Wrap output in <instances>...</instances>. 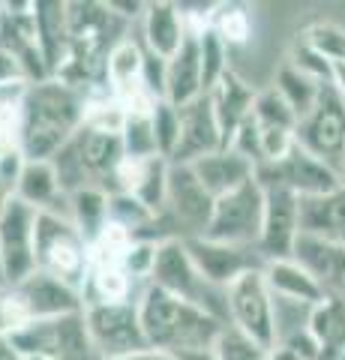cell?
<instances>
[{"label": "cell", "mask_w": 345, "mask_h": 360, "mask_svg": "<svg viewBox=\"0 0 345 360\" xmlns=\"http://www.w3.org/2000/svg\"><path fill=\"white\" fill-rule=\"evenodd\" d=\"M228 42H222L207 25L198 30V51H202V84H204V96L219 84V78L226 75L228 66Z\"/></svg>", "instance_id": "1f68e13d"}, {"label": "cell", "mask_w": 345, "mask_h": 360, "mask_svg": "<svg viewBox=\"0 0 345 360\" xmlns=\"http://www.w3.org/2000/svg\"><path fill=\"white\" fill-rule=\"evenodd\" d=\"M4 148H6V144H0V153H4Z\"/></svg>", "instance_id": "681fc988"}, {"label": "cell", "mask_w": 345, "mask_h": 360, "mask_svg": "<svg viewBox=\"0 0 345 360\" xmlns=\"http://www.w3.org/2000/svg\"><path fill=\"white\" fill-rule=\"evenodd\" d=\"M216 198L193 172V165H169V186H165V219L174 225L177 238H202L214 217Z\"/></svg>", "instance_id": "52a82bcc"}, {"label": "cell", "mask_w": 345, "mask_h": 360, "mask_svg": "<svg viewBox=\"0 0 345 360\" xmlns=\"http://www.w3.org/2000/svg\"><path fill=\"white\" fill-rule=\"evenodd\" d=\"M267 360H306V357H300L294 348H288V345H273L271 352H267Z\"/></svg>", "instance_id": "60d3db41"}, {"label": "cell", "mask_w": 345, "mask_h": 360, "mask_svg": "<svg viewBox=\"0 0 345 360\" xmlns=\"http://www.w3.org/2000/svg\"><path fill=\"white\" fill-rule=\"evenodd\" d=\"M207 27L214 30L222 42L243 45L249 39L252 21H249V13L240 4H216V6L207 9Z\"/></svg>", "instance_id": "4dcf8cb0"}, {"label": "cell", "mask_w": 345, "mask_h": 360, "mask_svg": "<svg viewBox=\"0 0 345 360\" xmlns=\"http://www.w3.org/2000/svg\"><path fill=\"white\" fill-rule=\"evenodd\" d=\"M37 210L13 198L0 217V262L6 270V283L18 285L37 274Z\"/></svg>", "instance_id": "8fae6325"}, {"label": "cell", "mask_w": 345, "mask_h": 360, "mask_svg": "<svg viewBox=\"0 0 345 360\" xmlns=\"http://www.w3.org/2000/svg\"><path fill=\"white\" fill-rule=\"evenodd\" d=\"M261 274H264V283L271 288V295L280 300L306 303V307H315L318 300H325V288L318 285V279L309 274V270L300 267L294 258L267 262Z\"/></svg>", "instance_id": "cb8c5ba5"}, {"label": "cell", "mask_w": 345, "mask_h": 360, "mask_svg": "<svg viewBox=\"0 0 345 360\" xmlns=\"http://www.w3.org/2000/svg\"><path fill=\"white\" fill-rule=\"evenodd\" d=\"M15 198L25 201L37 213L42 210H63L66 213V193L58 180L51 160H27L15 184Z\"/></svg>", "instance_id": "d4e9b609"}, {"label": "cell", "mask_w": 345, "mask_h": 360, "mask_svg": "<svg viewBox=\"0 0 345 360\" xmlns=\"http://www.w3.org/2000/svg\"><path fill=\"white\" fill-rule=\"evenodd\" d=\"M169 295L181 297L193 307L204 309L207 315H214L216 321L228 324V303H226V288L210 285L207 279L198 274L195 262L189 258V250L183 240H165L157 250V264H153L150 283Z\"/></svg>", "instance_id": "277c9868"}, {"label": "cell", "mask_w": 345, "mask_h": 360, "mask_svg": "<svg viewBox=\"0 0 345 360\" xmlns=\"http://www.w3.org/2000/svg\"><path fill=\"white\" fill-rule=\"evenodd\" d=\"M261 219H264V186L255 177L240 189H235V193L216 198L214 217H210V225L202 238L231 243V246H255L259 250Z\"/></svg>", "instance_id": "5b68a950"}, {"label": "cell", "mask_w": 345, "mask_h": 360, "mask_svg": "<svg viewBox=\"0 0 345 360\" xmlns=\"http://www.w3.org/2000/svg\"><path fill=\"white\" fill-rule=\"evenodd\" d=\"M33 27H37V42L46 70L54 78L70 60V4H63V0L33 4Z\"/></svg>", "instance_id": "44dd1931"}, {"label": "cell", "mask_w": 345, "mask_h": 360, "mask_svg": "<svg viewBox=\"0 0 345 360\" xmlns=\"http://www.w3.org/2000/svg\"><path fill=\"white\" fill-rule=\"evenodd\" d=\"M333 94H337L342 103H345V63H330V82Z\"/></svg>", "instance_id": "ab89813d"}, {"label": "cell", "mask_w": 345, "mask_h": 360, "mask_svg": "<svg viewBox=\"0 0 345 360\" xmlns=\"http://www.w3.org/2000/svg\"><path fill=\"white\" fill-rule=\"evenodd\" d=\"M108 360H126V357H108Z\"/></svg>", "instance_id": "c3c4849f"}, {"label": "cell", "mask_w": 345, "mask_h": 360, "mask_svg": "<svg viewBox=\"0 0 345 360\" xmlns=\"http://www.w3.org/2000/svg\"><path fill=\"white\" fill-rule=\"evenodd\" d=\"M259 180L261 184H276L292 189L297 198H315V195H327L337 186L345 184V174L337 172L333 165L321 162L318 156L304 150L300 144H294L280 162L259 168Z\"/></svg>", "instance_id": "30bf717a"}, {"label": "cell", "mask_w": 345, "mask_h": 360, "mask_svg": "<svg viewBox=\"0 0 345 360\" xmlns=\"http://www.w3.org/2000/svg\"><path fill=\"white\" fill-rule=\"evenodd\" d=\"M108 195L111 193L99 186H87L66 195V217L72 219V225L87 243H93L108 229Z\"/></svg>", "instance_id": "f1b7e54d"}, {"label": "cell", "mask_w": 345, "mask_h": 360, "mask_svg": "<svg viewBox=\"0 0 345 360\" xmlns=\"http://www.w3.org/2000/svg\"><path fill=\"white\" fill-rule=\"evenodd\" d=\"M342 360H345V354H342Z\"/></svg>", "instance_id": "f907efd6"}, {"label": "cell", "mask_w": 345, "mask_h": 360, "mask_svg": "<svg viewBox=\"0 0 345 360\" xmlns=\"http://www.w3.org/2000/svg\"><path fill=\"white\" fill-rule=\"evenodd\" d=\"M297 144L321 162L345 172V103L325 84L313 111L297 123Z\"/></svg>", "instance_id": "ba28073f"}, {"label": "cell", "mask_w": 345, "mask_h": 360, "mask_svg": "<svg viewBox=\"0 0 345 360\" xmlns=\"http://www.w3.org/2000/svg\"><path fill=\"white\" fill-rule=\"evenodd\" d=\"M30 84H4L0 87V144L18 148L21 120H25V99Z\"/></svg>", "instance_id": "836d02e7"}, {"label": "cell", "mask_w": 345, "mask_h": 360, "mask_svg": "<svg viewBox=\"0 0 345 360\" xmlns=\"http://www.w3.org/2000/svg\"><path fill=\"white\" fill-rule=\"evenodd\" d=\"M4 84H30V78L13 51L0 49V87Z\"/></svg>", "instance_id": "f35d334b"}, {"label": "cell", "mask_w": 345, "mask_h": 360, "mask_svg": "<svg viewBox=\"0 0 345 360\" xmlns=\"http://www.w3.org/2000/svg\"><path fill=\"white\" fill-rule=\"evenodd\" d=\"M189 33V18L183 13V6L177 4H144L141 13V45L144 51L157 54L162 60H171L177 49L183 45Z\"/></svg>", "instance_id": "d6986e66"}, {"label": "cell", "mask_w": 345, "mask_h": 360, "mask_svg": "<svg viewBox=\"0 0 345 360\" xmlns=\"http://www.w3.org/2000/svg\"><path fill=\"white\" fill-rule=\"evenodd\" d=\"M9 288L18 295L21 307L27 312V321H48V319H63V315L84 312L82 291L48 274H42V270H37L25 283L9 285Z\"/></svg>", "instance_id": "9a60e30c"}, {"label": "cell", "mask_w": 345, "mask_h": 360, "mask_svg": "<svg viewBox=\"0 0 345 360\" xmlns=\"http://www.w3.org/2000/svg\"><path fill=\"white\" fill-rule=\"evenodd\" d=\"M33 250H37V270L82 291L91 270V255H87V240L63 210L37 213Z\"/></svg>", "instance_id": "3957f363"}, {"label": "cell", "mask_w": 345, "mask_h": 360, "mask_svg": "<svg viewBox=\"0 0 345 360\" xmlns=\"http://www.w3.org/2000/svg\"><path fill=\"white\" fill-rule=\"evenodd\" d=\"M292 258L318 279L325 295L345 300V243H333V240L300 231Z\"/></svg>", "instance_id": "ac0fdd59"}, {"label": "cell", "mask_w": 345, "mask_h": 360, "mask_svg": "<svg viewBox=\"0 0 345 360\" xmlns=\"http://www.w3.org/2000/svg\"><path fill=\"white\" fill-rule=\"evenodd\" d=\"M177 111H181V141H177V150L171 156L174 165H193L202 160V156L226 148L207 96H198L193 103L181 105Z\"/></svg>", "instance_id": "2e32d148"}, {"label": "cell", "mask_w": 345, "mask_h": 360, "mask_svg": "<svg viewBox=\"0 0 345 360\" xmlns=\"http://www.w3.org/2000/svg\"><path fill=\"white\" fill-rule=\"evenodd\" d=\"M150 115H153V111H150ZM150 115H126L124 117V127H120V141H124V150H126L129 160H150V156H160Z\"/></svg>", "instance_id": "e575fe53"}, {"label": "cell", "mask_w": 345, "mask_h": 360, "mask_svg": "<svg viewBox=\"0 0 345 360\" xmlns=\"http://www.w3.org/2000/svg\"><path fill=\"white\" fill-rule=\"evenodd\" d=\"M25 360H48V357H25Z\"/></svg>", "instance_id": "7dc6e473"}, {"label": "cell", "mask_w": 345, "mask_h": 360, "mask_svg": "<svg viewBox=\"0 0 345 360\" xmlns=\"http://www.w3.org/2000/svg\"><path fill=\"white\" fill-rule=\"evenodd\" d=\"M255 96H259V90L243 82L235 70H228L226 75L219 78V84L207 94L210 108H214V117H216L219 132H222V144H226V148L235 141L237 129L252 117Z\"/></svg>", "instance_id": "ffe728a7"}, {"label": "cell", "mask_w": 345, "mask_h": 360, "mask_svg": "<svg viewBox=\"0 0 345 360\" xmlns=\"http://www.w3.org/2000/svg\"><path fill=\"white\" fill-rule=\"evenodd\" d=\"M261 186H264V219H261L259 252L267 264L276 262V258L294 255V243L300 238V198L285 186L276 184H261Z\"/></svg>", "instance_id": "7c38bea8"}, {"label": "cell", "mask_w": 345, "mask_h": 360, "mask_svg": "<svg viewBox=\"0 0 345 360\" xmlns=\"http://www.w3.org/2000/svg\"><path fill=\"white\" fill-rule=\"evenodd\" d=\"M309 330H313L321 360H342L345 354V300L325 295L309 315Z\"/></svg>", "instance_id": "4316f807"}, {"label": "cell", "mask_w": 345, "mask_h": 360, "mask_svg": "<svg viewBox=\"0 0 345 360\" xmlns=\"http://www.w3.org/2000/svg\"><path fill=\"white\" fill-rule=\"evenodd\" d=\"M183 243L189 250V258L198 267V274L216 288H228L243 274L264 270V258L255 246H231V243H219L210 238H189Z\"/></svg>", "instance_id": "4fadbf2b"}, {"label": "cell", "mask_w": 345, "mask_h": 360, "mask_svg": "<svg viewBox=\"0 0 345 360\" xmlns=\"http://www.w3.org/2000/svg\"><path fill=\"white\" fill-rule=\"evenodd\" d=\"M300 39L327 63H345V27L337 21H315L304 30Z\"/></svg>", "instance_id": "d590c367"}, {"label": "cell", "mask_w": 345, "mask_h": 360, "mask_svg": "<svg viewBox=\"0 0 345 360\" xmlns=\"http://www.w3.org/2000/svg\"><path fill=\"white\" fill-rule=\"evenodd\" d=\"M84 324L91 333V342L96 354L108 357H132L148 348L138 321V303L124 300V303H93L84 307Z\"/></svg>", "instance_id": "8992f818"}, {"label": "cell", "mask_w": 345, "mask_h": 360, "mask_svg": "<svg viewBox=\"0 0 345 360\" xmlns=\"http://www.w3.org/2000/svg\"><path fill=\"white\" fill-rule=\"evenodd\" d=\"M210 352H214L216 360H267V352H271V348H264L261 342H255L252 336L226 324V328L219 330Z\"/></svg>", "instance_id": "8d00e7d4"}, {"label": "cell", "mask_w": 345, "mask_h": 360, "mask_svg": "<svg viewBox=\"0 0 345 360\" xmlns=\"http://www.w3.org/2000/svg\"><path fill=\"white\" fill-rule=\"evenodd\" d=\"M0 360H25L9 336H0Z\"/></svg>", "instance_id": "7bdbcfd3"}, {"label": "cell", "mask_w": 345, "mask_h": 360, "mask_svg": "<svg viewBox=\"0 0 345 360\" xmlns=\"http://www.w3.org/2000/svg\"><path fill=\"white\" fill-rule=\"evenodd\" d=\"M141 72H144V45H141V39H129V37L117 39L115 49H111L108 58H105V87L115 96H120V94H126V90L144 84Z\"/></svg>", "instance_id": "83f0119b"}, {"label": "cell", "mask_w": 345, "mask_h": 360, "mask_svg": "<svg viewBox=\"0 0 345 360\" xmlns=\"http://www.w3.org/2000/svg\"><path fill=\"white\" fill-rule=\"evenodd\" d=\"M169 160L150 156V160H126L120 162L115 177V193L136 195L144 207L162 213L165 207V186H169Z\"/></svg>", "instance_id": "7402d4cb"}, {"label": "cell", "mask_w": 345, "mask_h": 360, "mask_svg": "<svg viewBox=\"0 0 345 360\" xmlns=\"http://www.w3.org/2000/svg\"><path fill=\"white\" fill-rule=\"evenodd\" d=\"M226 303H228V324L231 328L252 336V340L261 342L264 348H273V342H276L273 295L264 283L261 270L243 274L237 283H231L226 288Z\"/></svg>", "instance_id": "9c48e42d"}, {"label": "cell", "mask_w": 345, "mask_h": 360, "mask_svg": "<svg viewBox=\"0 0 345 360\" xmlns=\"http://www.w3.org/2000/svg\"><path fill=\"white\" fill-rule=\"evenodd\" d=\"M300 231L345 243V184L327 195L300 198Z\"/></svg>", "instance_id": "484cf974"}, {"label": "cell", "mask_w": 345, "mask_h": 360, "mask_svg": "<svg viewBox=\"0 0 345 360\" xmlns=\"http://www.w3.org/2000/svg\"><path fill=\"white\" fill-rule=\"evenodd\" d=\"M75 150L82 156L84 172L91 174L93 186L105 189V193H115V177L120 162L126 160L124 141H120V132H108V129H93V127H82L75 132Z\"/></svg>", "instance_id": "e0dca14e"}, {"label": "cell", "mask_w": 345, "mask_h": 360, "mask_svg": "<svg viewBox=\"0 0 345 360\" xmlns=\"http://www.w3.org/2000/svg\"><path fill=\"white\" fill-rule=\"evenodd\" d=\"M126 360H177V357L169 354V352H160V348H144V352L132 354V357H126Z\"/></svg>", "instance_id": "b9f144b4"}, {"label": "cell", "mask_w": 345, "mask_h": 360, "mask_svg": "<svg viewBox=\"0 0 345 360\" xmlns=\"http://www.w3.org/2000/svg\"><path fill=\"white\" fill-rule=\"evenodd\" d=\"M136 303L148 348H160V352H169L174 357L214 348L219 330L226 328L204 309H198L157 285H144Z\"/></svg>", "instance_id": "7a4b0ae2"}, {"label": "cell", "mask_w": 345, "mask_h": 360, "mask_svg": "<svg viewBox=\"0 0 345 360\" xmlns=\"http://www.w3.org/2000/svg\"><path fill=\"white\" fill-rule=\"evenodd\" d=\"M87 94L60 78H46L27 87L25 120H21L18 148L27 160H54L75 132L84 127Z\"/></svg>", "instance_id": "6da1fadb"}, {"label": "cell", "mask_w": 345, "mask_h": 360, "mask_svg": "<svg viewBox=\"0 0 345 360\" xmlns=\"http://www.w3.org/2000/svg\"><path fill=\"white\" fill-rule=\"evenodd\" d=\"M207 9L204 13H189V9L183 6V13L189 18V33H186L183 45L177 49V54L169 60V72H165V103H171L174 108L193 103V99H198V96H204L198 30L207 25Z\"/></svg>", "instance_id": "5bb4252c"}, {"label": "cell", "mask_w": 345, "mask_h": 360, "mask_svg": "<svg viewBox=\"0 0 345 360\" xmlns=\"http://www.w3.org/2000/svg\"><path fill=\"white\" fill-rule=\"evenodd\" d=\"M177 360H216V357H214V352H210V348H207V352H193V354H181Z\"/></svg>", "instance_id": "f6af8a7d"}, {"label": "cell", "mask_w": 345, "mask_h": 360, "mask_svg": "<svg viewBox=\"0 0 345 360\" xmlns=\"http://www.w3.org/2000/svg\"><path fill=\"white\" fill-rule=\"evenodd\" d=\"M150 120H153V135H157L160 156L171 162V156L177 150V141H181V111H177L171 103L160 99V103L153 105Z\"/></svg>", "instance_id": "74e56055"}, {"label": "cell", "mask_w": 345, "mask_h": 360, "mask_svg": "<svg viewBox=\"0 0 345 360\" xmlns=\"http://www.w3.org/2000/svg\"><path fill=\"white\" fill-rule=\"evenodd\" d=\"M271 87L285 99L288 105H292V111H294L297 120H300V117H306L309 111H313V105H315V99L321 94V87H325V82H318V78H313V75H306L304 70H297L294 63L285 60L280 66V72H276V82Z\"/></svg>", "instance_id": "f546056e"}, {"label": "cell", "mask_w": 345, "mask_h": 360, "mask_svg": "<svg viewBox=\"0 0 345 360\" xmlns=\"http://www.w3.org/2000/svg\"><path fill=\"white\" fill-rule=\"evenodd\" d=\"M4 288H9V283H6V270H4V262H0V291Z\"/></svg>", "instance_id": "bcb514c9"}, {"label": "cell", "mask_w": 345, "mask_h": 360, "mask_svg": "<svg viewBox=\"0 0 345 360\" xmlns=\"http://www.w3.org/2000/svg\"><path fill=\"white\" fill-rule=\"evenodd\" d=\"M193 172L198 174V180H202L204 189L214 198L235 193L243 184L259 177V168L235 148H219L216 153L202 156L198 162H193Z\"/></svg>", "instance_id": "603a6c76"}, {"label": "cell", "mask_w": 345, "mask_h": 360, "mask_svg": "<svg viewBox=\"0 0 345 360\" xmlns=\"http://www.w3.org/2000/svg\"><path fill=\"white\" fill-rule=\"evenodd\" d=\"M252 123L261 127V129H292V132H297L300 120L292 111V105H288L273 87H267V90H259V96H255Z\"/></svg>", "instance_id": "d6a6232c"}, {"label": "cell", "mask_w": 345, "mask_h": 360, "mask_svg": "<svg viewBox=\"0 0 345 360\" xmlns=\"http://www.w3.org/2000/svg\"><path fill=\"white\" fill-rule=\"evenodd\" d=\"M15 195H13V189H9L4 180H0V217H4V210L9 207V201H13Z\"/></svg>", "instance_id": "ee69618b"}]
</instances>
